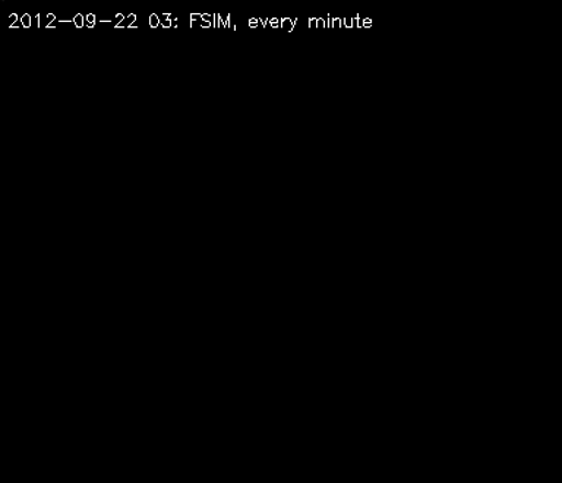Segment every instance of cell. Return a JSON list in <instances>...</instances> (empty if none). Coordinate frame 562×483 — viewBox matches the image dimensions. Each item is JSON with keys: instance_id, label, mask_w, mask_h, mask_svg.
<instances>
[{"instance_id": "cell-1", "label": "cell", "mask_w": 562, "mask_h": 483, "mask_svg": "<svg viewBox=\"0 0 562 483\" xmlns=\"http://www.w3.org/2000/svg\"><path fill=\"white\" fill-rule=\"evenodd\" d=\"M280 24L281 29L288 31V33H292L294 26L297 24V18H281Z\"/></svg>"}, {"instance_id": "cell-2", "label": "cell", "mask_w": 562, "mask_h": 483, "mask_svg": "<svg viewBox=\"0 0 562 483\" xmlns=\"http://www.w3.org/2000/svg\"><path fill=\"white\" fill-rule=\"evenodd\" d=\"M74 25L77 26V29H82V26H86V16H82L81 13H77V15L74 16Z\"/></svg>"}, {"instance_id": "cell-3", "label": "cell", "mask_w": 562, "mask_h": 483, "mask_svg": "<svg viewBox=\"0 0 562 483\" xmlns=\"http://www.w3.org/2000/svg\"><path fill=\"white\" fill-rule=\"evenodd\" d=\"M373 21L371 18H362L359 15V29H371Z\"/></svg>"}, {"instance_id": "cell-4", "label": "cell", "mask_w": 562, "mask_h": 483, "mask_svg": "<svg viewBox=\"0 0 562 483\" xmlns=\"http://www.w3.org/2000/svg\"><path fill=\"white\" fill-rule=\"evenodd\" d=\"M21 25L24 26V29H30V26L33 25V18H31L29 13H24V15L21 16Z\"/></svg>"}, {"instance_id": "cell-5", "label": "cell", "mask_w": 562, "mask_h": 483, "mask_svg": "<svg viewBox=\"0 0 562 483\" xmlns=\"http://www.w3.org/2000/svg\"><path fill=\"white\" fill-rule=\"evenodd\" d=\"M148 22H149V26H151V29H157V26L161 25L160 18H158V15H156V13H153V15H149Z\"/></svg>"}, {"instance_id": "cell-6", "label": "cell", "mask_w": 562, "mask_h": 483, "mask_svg": "<svg viewBox=\"0 0 562 483\" xmlns=\"http://www.w3.org/2000/svg\"><path fill=\"white\" fill-rule=\"evenodd\" d=\"M86 20H87V25L88 29H94L95 24H97V18L94 15V13H88V15L86 16Z\"/></svg>"}, {"instance_id": "cell-7", "label": "cell", "mask_w": 562, "mask_h": 483, "mask_svg": "<svg viewBox=\"0 0 562 483\" xmlns=\"http://www.w3.org/2000/svg\"><path fill=\"white\" fill-rule=\"evenodd\" d=\"M248 25L249 29H258V26H261V21H259V18H249Z\"/></svg>"}, {"instance_id": "cell-8", "label": "cell", "mask_w": 562, "mask_h": 483, "mask_svg": "<svg viewBox=\"0 0 562 483\" xmlns=\"http://www.w3.org/2000/svg\"><path fill=\"white\" fill-rule=\"evenodd\" d=\"M125 20V15H122V13H117V15L114 16V29H119V26H121L122 22Z\"/></svg>"}, {"instance_id": "cell-9", "label": "cell", "mask_w": 562, "mask_h": 483, "mask_svg": "<svg viewBox=\"0 0 562 483\" xmlns=\"http://www.w3.org/2000/svg\"><path fill=\"white\" fill-rule=\"evenodd\" d=\"M268 25H270L271 29H279V26H281L279 18H268Z\"/></svg>"}, {"instance_id": "cell-10", "label": "cell", "mask_w": 562, "mask_h": 483, "mask_svg": "<svg viewBox=\"0 0 562 483\" xmlns=\"http://www.w3.org/2000/svg\"><path fill=\"white\" fill-rule=\"evenodd\" d=\"M345 18L333 16V29H342Z\"/></svg>"}, {"instance_id": "cell-11", "label": "cell", "mask_w": 562, "mask_h": 483, "mask_svg": "<svg viewBox=\"0 0 562 483\" xmlns=\"http://www.w3.org/2000/svg\"><path fill=\"white\" fill-rule=\"evenodd\" d=\"M126 22H127V29H131V26H134L135 22H136L135 13H131V15L126 18Z\"/></svg>"}, {"instance_id": "cell-12", "label": "cell", "mask_w": 562, "mask_h": 483, "mask_svg": "<svg viewBox=\"0 0 562 483\" xmlns=\"http://www.w3.org/2000/svg\"><path fill=\"white\" fill-rule=\"evenodd\" d=\"M325 26H327L325 18H316V29H325Z\"/></svg>"}, {"instance_id": "cell-13", "label": "cell", "mask_w": 562, "mask_h": 483, "mask_svg": "<svg viewBox=\"0 0 562 483\" xmlns=\"http://www.w3.org/2000/svg\"><path fill=\"white\" fill-rule=\"evenodd\" d=\"M56 21V15L55 13H48L47 18H46V26L48 29V26H52L53 22Z\"/></svg>"}, {"instance_id": "cell-14", "label": "cell", "mask_w": 562, "mask_h": 483, "mask_svg": "<svg viewBox=\"0 0 562 483\" xmlns=\"http://www.w3.org/2000/svg\"><path fill=\"white\" fill-rule=\"evenodd\" d=\"M18 21L20 20H18L16 13H12V15L9 16V24H11V26L18 24ZM11 26H9V29H11Z\"/></svg>"}, {"instance_id": "cell-15", "label": "cell", "mask_w": 562, "mask_h": 483, "mask_svg": "<svg viewBox=\"0 0 562 483\" xmlns=\"http://www.w3.org/2000/svg\"><path fill=\"white\" fill-rule=\"evenodd\" d=\"M223 25L228 29L231 26V15H222Z\"/></svg>"}, {"instance_id": "cell-16", "label": "cell", "mask_w": 562, "mask_h": 483, "mask_svg": "<svg viewBox=\"0 0 562 483\" xmlns=\"http://www.w3.org/2000/svg\"><path fill=\"white\" fill-rule=\"evenodd\" d=\"M200 20H201L200 13H191V26H193V22L200 21Z\"/></svg>"}, {"instance_id": "cell-17", "label": "cell", "mask_w": 562, "mask_h": 483, "mask_svg": "<svg viewBox=\"0 0 562 483\" xmlns=\"http://www.w3.org/2000/svg\"><path fill=\"white\" fill-rule=\"evenodd\" d=\"M161 26L162 29H171V26H173V22H171L170 20L162 21Z\"/></svg>"}, {"instance_id": "cell-18", "label": "cell", "mask_w": 562, "mask_h": 483, "mask_svg": "<svg viewBox=\"0 0 562 483\" xmlns=\"http://www.w3.org/2000/svg\"><path fill=\"white\" fill-rule=\"evenodd\" d=\"M351 21H353V29H359V15L351 16Z\"/></svg>"}, {"instance_id": "cell-19", "label": "cell", "mask_w": 562, "mask_h": 483, "mask_svg": "<svg viewBox=\"0 0 562 483\" xmlns=\"http://www.w3.org/2000/svg\"><path fill=\"white\" fill-rule=\"evenodd\" d=\"M310 29H316V18H310Z\"/></svg>"}, {"instance_id": "cell-20", "label": "cell", "mask_w": 562, "mask_h": 483, "mask_svg": "<svg viewBox=\"0 0 562 483\" xmlns=\"http://www.w3.org/2000/svg\"><path fill=\"white\" fill-rule=\"evenodd\" d=\"M201 26H202V29H211V26H213V25H211L210 22L202 21Z\"/></svg>"}, {"instance_id": "cell-21", "label": "cell", "mask_w": 562, "mask_h": 483, "mask_svg": "<svg viewBox=\"0 0 562 483\" xmlns=\"http://www.w3.org/2000/svg\"><path fill=\"white\" fill-rule=\"evenodd\" d=\"M33 22L35 26H40V15H35Z\"/></svg>"}]
</instances>
